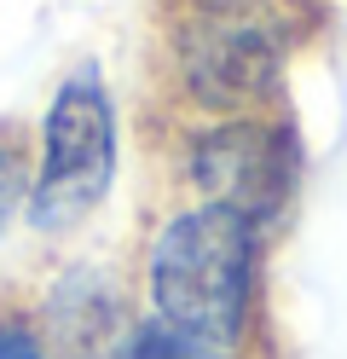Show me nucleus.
Here are the masks:
<instances>
[{
    "instance_id": "39448f33",
    "label": "nucleus",
    "mask_w": 347,
    "mask_h": 359,
    "mask_svg": "<svg viewBox=\"0 0 347 359\" xmlns=\"http://www.w3.org/2000/svg\"><path fill=\"white\" fill-rule=\"evenodd\" d=\"M116 359H226V353L156 319V325H139L128 342H122V353H116Z\"/></svg>"
},
{
    "instance_id": "0eeeda50",
    "label": "nucleus",
    "mask_w": 347,
    "mask_h": 359,
    "mask_svg": "<svg viewBox=\"0 0 347 359\" xmlns=\"http://www.w3.org/2000/svg\"><path fill=\"white\" fill-rule=\"evenodd\" d=\"M0 359H46V353L35 348V336H29V330L0 325Z\"/></svg>"
},
{
    "instance_id": "f03ea898",
    "label": "nucleus",
    "mask_w": 347,
    "mask_h": 359,
    "mask_svg": "<svg viewBox=\"0 0 347 359\" xmlns=\"http://www.w3.org/2000/svg\"><path fill=\"white\" fill-rule=\"evenodd\" d=\"M110 174H116V110L104 81L93 70H76L46 104L29 220L41 232H69L76 220L99 209V197L110 191Z\"/></svg>"
},
{
    "instance_id": "423d86ee",
    "label": "nucleus",
    "mask_w": 347,
    "mask_h": 359,
    "mask_svg": "<svg viewBox=\"0 0 347 359\" xmlns=\"http://www.w3.org/2000/svg\"><path fill=\"white\" fill-rule=\"evenodd\" d=\"M18 197H23V168H18V156L12 151H0V232H6V220L18 209Z\"/></svg>"
},
{
    "instance_id": "20e7f679",
    "label": "nucleus",
    "mask_w": 347,
    "mask_h": 359,
    "mask_svg": "<svg viewBox=\"0 0 347 359\" xmlns=\"http://www.w3.org/2000/svg\"><path fill=\"white\" fill-rule=\"evenodd\" d=\"M278 76V53L272 41L254 29V24H238V18H208L185 35V81L203 104H249L261 99Z\"/></svg>"
},
{
    "instance_id": "7ed1b4c3",
    "label": "nucleus",
    "mask_w": 347,
    "mask_h": 359,
    "mask_svg": "<svg viewBox=\"0 0 347 359\" xmlns=\"http://www.w3.org/2000/svg\"><path fill=\"white\" fill-rule=\"evenodd\" d=\"M191 180L215 209L243 215L249 226L272 220L295 186V140L272 122H226L191 151Z\"/></svg>"
},
{
    "instance_id": "f257e3e1",
    "label": "nucleus",
    "mask_w": 347,
    "mask_h": 359,
    "mask_svg": "<svg viewBox=\"0 0 347 359\" xmlns=\"http://www.w3.org/2000/svg\"><path fill=\"white\" fill-rule=\"evenodd\" d=\"M249 278H254V226L215 203L168 220L151 250L156 319L220 353H231V342L243 336Z\"/></svg>"
}]
</instances>
